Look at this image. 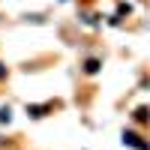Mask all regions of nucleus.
<instances>
[{
	"label": "nucleus",
	"instance_id": "1",
	"mask_svg": "<svg viewBox=\"0 0 150 150\" xmlns=\"http://www.w3.org/2000/svg\"><path fill=\"white\" fill-rule=\"evenodd\" d=\"M123 144H129V147H135V150H150V144L141 138L138 132H123V138H120Z\"/></svg>",
	"mask_w": 150,
	"mask_h": 150
},
{
	"label": "nucleus",
	"instance_id": "2",
	"mask_svg": "<svg viewBox=\"0 0 150 150\" xmlns=\"http://www.w3.org/2000/svg\"><path fill=\"white\" fill-rule=\"evenodd\" d=\"M45 111H48V105H27V114L30 117H42Z\"/></svg>",
	"mask_w": 150,
	"mask_h": 150
},
{
	"label": "nucleus",
	"instance_id": "3",
	"mask_svg": "<svg viewBox=\"0 0 150 150\" xmlns=\"http://www.w3.org/2000/svg\"><path fill=\"white\" fill-rule=\"evenodd\" d=\"M84 69H87V72H99V60H96V57H90V60L84 63Z\"/></svg>",
	"mask_w": 150,
	"mask_h": 150
},
{
	"label": "nucleus",
	"instance_id": "4",
	"mask_svg": "<svg viewBox=\"0 0 150 150\" xmlns=\"http://www.w3.org/2000/svg\"><path fill=\"white\" fill-rule=\"evenodd\" d=\"M9 117H12V111L9 108H0V123H9Z\"/></svg>",
	"mask_w": 150,
	"mask_h": 150
},
{
	"label": "nucleus",
	"instance_id": "5",
	"mask_svg": "<svg viewBox=\"0 0 150 150\" xmlns=\"http://www.w3.org/2000/svg\"><path fill=\"white\" fill-rule=\"evenodd\" d=\"M135 120L144 123V120H147V108H138V111H135Z\"/></svg>",
	"mask_w": 150,
	"mask_h": 150
}]
</instances>
